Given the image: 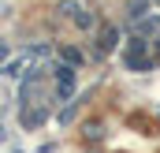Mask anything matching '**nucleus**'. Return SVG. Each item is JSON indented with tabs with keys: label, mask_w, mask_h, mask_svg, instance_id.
Segmentation results:
<instances>
[{
	"label": "nucleus",
	"mask_w": 160,
	"mask_h": 153,
	"mask_svg": "<svg viewBox=\"0 0 160 153\" xmlns=\"http://www.w3.org/2000/svg\"><path fill=\"white\" fill-rule=\"evenodd\" d=\"M116 45V30H104V41H101V49H112Z\"/></svg>",
	"instance_id": "nucleus-2"
},
{
	"label": "nucleus",
	"mask_w": 160,
	"mask_h": 153,
	"mask_svg": "<svg viewBox=\"0 0 160 153\" xmlns=\"http://www.w3.org/2000/svg\"><path fill=\"white\" fill-rule=\"evenodd\" d=\"M56 82H60V93L71 97V90H75V75H71V67H60V71H56Z\"/></svg>",
	"instance_id": "nucleus-1"
}]
</instances>
